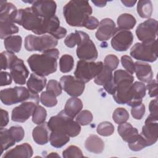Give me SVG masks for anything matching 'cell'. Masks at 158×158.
<instances>
[{
  "label": "cell",
  "mask_w": 158,
  "mask_h": 158,
  "mask_svg": "<svg viewBox=\"0 0 158 158\" xmlns=\"http://www.w3.org/2000/svg\"><path fill=\"white\" fill-rule=\"evenodd\" d=\"M117 29L120 30H129L135 26L136 19L130 14H122L118 16L117 20Z\"/></svg>",
  "instance_id": "f1b7e54d"
},
{
  "label": "cell",
  "mask_w": 158,
  "mask_h": 158,
  "mask_svg": "<svg viewBox=\"0 0 158 158\" xmlns=\"http://www.w3.org/2000/svg\"><path fill=\"white\" fill-rule=\"evenodd\" d=\"M1 102L7 106H10L28 100H33L39 103L40 98L38 94L31 93L23 86H15L1 90Z\"/></svg>",
  "instance_id": "52a82bcc"
},
{
  "label": "cell",
  "mask_w": 158,
  "mask_h": 158,
  "mask_svg": "<svg viewBox=\"0 0 158 158\" xmlns=\"http://www.w3.org/2000/svg\"><path fill=\"white\" fill-rule=\"evenodd\" d=\"M46 157H60V156L58 155L56 152H51V153L49 154Z\"/></svg>",
  "instance_id": "680465c9"
},
{
  "label": "cell",
  "mask_w": 158,
  "mask_h": 158,
  "mask_svg": "<svg viewBox=\"0 0 158 158\" xmlns=\"http://www.w3.org/2000/svg\"><path fill=\"white\" fill-rule=\"evenodd\" d=\"M99 25L98 20L96 17L90 15L85 21L83 27L89 30H94L99 27Z\"/></svg>",
  "instance_id": "f907efd6"
},
{
  "label": "cell",
  "mask_w": 158,
  "mask_h": 158,
  "mask_svg": "<svg viewBox=\"0 0 158 158\" xmlns=\"http://www.w3.org/2000/svg\"><path fill=\"white\" fill-rule=\"evenodd\" d=\"M157 104H158L157 98H156V99L151 101L149 105V110L150 112V114L154 117H158Z\"/></svg>",
  "instance_id": "f5cc1de1"
},
{
  "label": "cell",
  "mask_w": 158,
  "mask_h": 158,
  "mask_svg": "<svg viewBox=\"0 0 158 158\" xmlns=\"http://www.w3.org/2000/svg\"><path fill=\"white\" fill-rule=\"evenodd\" d=\"M133 35L129 30H118L110 41L112 48L117 51H126L132 44Z\"/></svg>",
  "instance_id": "2e32d148"
},
{
  "label": "cell",
  "mask_w": 158,
  "mask_h": 158,
  "mask_svg": "<svg viewBox=\"0 0 158 158\" xmlns=\"http://www.w3.org/2000/svg\"><path fill=\"white\" fill-rule=\"evenodd\" d=\"M51 130L48 123L43 122L35 127L32 131L34 141L40 145H44L48 143L50 138Z\"/></svg>",
  "instance_id": "ffe728a7"
},
{
  "label": "cell",
  "mask_w": 158,
  "mask_h": 158,
  "mask_svg": "<svg viewBox=\"0 0 158 158\" xmlns=\"http://www.w3.org/2000/svg\"><path fill=\"white\" fill-rule=\"evenodd\" d=\"M81 40L77 45V56L80 60L87 61H94L97 59L98 52L96 47L89 35L82 31H80Z\"/></svg>",
  "instance_id": "8fae6325"
},
{
  "label": "cell",
  "mask_w": 158,
  "mask_h": 158,
  "mask_svg": "<svg viewBox=\"0 0 158 158\" xmlns=\"http://www.w3.org/2000/svg\"><path fill=\"white\" fill-rule=\"evenodd\" d=\"M145 106L141 103L138 106L132 107L131 109V114L132 117L136 120H141L145 114Z\"/></svg>",
  "instance_id": "c3c4849f"
},
{
  "label": "cell",
  "mask_w": 158,
  "mask_h": 158,
  "mask_svg": "<svg viewBox=\"0 0 158 158\" xmlns=\"http://www.w3.org/2000/svg\"><path fill=\"white\" fill-rule=\"evenodd\" d=\"M103 67L104 64L101 61L94 62L80 60L77 62L74 75L78 80L85 83L94 78L101 72Z\"/></svg>",
  "instance_id": "30bf717a"
},
{
  "label": "cell",
  "mask_w": 158,
  "mask_h": 158,
  "mask_svg": "<svg viewBox=\"0 0 158 158\" xmlns=\"http://www.w3.org/2000/svg\"><path fill=\"white\" fill-rule=\"evenodd\" d=\"M117 131L122 139L128 144L135 141L139 136L138 130L127 122L119 124Z\"/></svg>",
  "instance_id": "44dd1931"
},
{
  "label": "cell",
  "mask_w": 158,
  "mask_h": 158,
  "mask_svg": "<svg viewBox=\"0 0 158 158\" xmlns=\"http://www.w3.org/2000/svg\"><path fill=\"white\" fill-rule=\"evenodd\" d=\"M14 23L38 35L46 33L50 35L59 25V20L56 17L50 19L43 18L36 12L32 7L18 9Z\"/></svg>",
  "instance_id": "6da1fadb"
},
{
  "label": "cell",
  "mask_w": 158,
  "mask_h": 158,
  "mask_svg": "<svg viewBox=\"0 0 158 158\" xmlns=\"http://www.w3.org/2000/svg\"><path fill=\"white\" fill-rule=\"evenodd\" d=\"M10 74L16 84L23 85L26 83V79L29 75V71L23 61L17 58L9 68Z\"/></svg>",
  "instance_id": "ac0fdd59"
},
{
  "label": "cell",
  "mask_w": 158,
  "mask_h": 158,
  "mask_svg": "<svg viewBox=\"0 0 158 158\" xmlns=\"http://www.w3.org/2000/svg\"><path fill=\"white\" fill-rule=\"evenodd\" d=\"M81 40L80 31L76 30L75 33H70L64 40V44L66 46L70 48H74L78 45Z\"/></svg>",
  "instance_id": "ab89813d"
},
{
  "label": "cell",
  "mask_w": 158,
  "mask_h": 158,
  "mask_svg": "<svg viewBox=\"0 0 158 158\" xmlns=\"http://www.w3.org/2000/svg\"><path fill=\"white\" fill-rule=\"evenodd\" d=\"M128 145L130 149L133 151H139L148 146L145 139L141 134L135 141L128 144Z\"/></svg>",
  "instance_id": "f6af8a7d"
},
{
  "label": "cell",
  "mask_w": 158,
  "mask_h": 158,
  "mask_svg": "<svg viewBox=\"0 0 158 158\" xmlns=\"http://www.w3.org/2000/svg\"><path fill=\"white\" fill-rule=\"evenodd\" d=\"M83 108V103L81 99L77 97L69 98L64 106L65 114L72 118H74Z\"/></svg>",
  "instance_id": "484cf974"
},
{
  "label": "cell",
  "mask_w": 158,
  "mask_h": 158,
  "mask_svg": "<svg viewBox=\"0 0 158 158\" xmlns=\"http://www.w3.org/2000/svg\"><path fill=\"white\" fill-rule=\"evenodd\" d=\"M117 30L115 22L111 19L105 18L99 22L95 36L99 41H107L112 38Z\"/></svg>",
  "instance_id": "e0dca14e"
},
{
  "label": "cell",
  "mask_w": 158,
  "mask_h": 158,
  "mask_svg": "<svg viewBox=\"0 0 158 158\" xmlns=\"http://www.w3.org/2000/svg\"><path fill=\"white\" fill-rule=\"evenodd\" d=\"M22 38L19 35H12L4 40V47L7 51L11 53L19 52L22 47Z\"/></svg>",
  "instance_id": "83f0119b"
},
{
  "label": "cell",
  "mask_w": 158,
  "mask_h": 158,
  "mask_svg": "<svg viewBox=\"0 0 158 158\" xmlns=\"http://www.w3.org/2000/svg\"><path fill=\"white\" fill-rule=\"evenodd\" d=\"M122 3L127 7H133L135 3L136 2V1H128V0H123V1H121Z\"/></svg>",
  "instance_id": "6f0895ef"
},
{
  "label": "cell",
  "mask_w": 158,
  "mask_h": 158,
  "mask_svg": "<svg viewBox=\"0 0 158 158\" xmlns=\"http://www.w3.org/2000/svg\"><path fill=\"white\" fill-rule=\"evenodd\" d=\"M148 90V94L151 98H157V81L156 80H151L146 86Z\"/></svg>",
  "instance_id": "681fc988"
},
{
  "label": "cell",
  "mask_w": 158,
  "mask_h": 158,
  "mask_svg": "<svg viewBox=\"0 0 158 158\" xmlns=\"http://www.w3.org/2000/svg\"><path fill=\"white\" fill-rule=\"evenodd\" d=\"M67 30L62 27H60L52 35L53 37H54L57 40H59L61 38H63L64 36H65V35H67Z\"/></svg>",
  "instance_id": "11a10c76"
},
{
  "label": "cell",
  "mask_w": 158,
  "mask_h": 158,
  "mask_svg": "<svg viewBox=\"0 0 158 158\" xmlns=\"http://www.w3.org/2000/svg\"><path fill=\"white\" fill-rule=\"evenodd\" d=\"M38 103L33 100H28L22 102L19 106L14 107L12 110L11 119L14 122L23 123L31 115Z\"/></svg>",
  "instance_id": "5bb4252c"
},
{
  "label": "cell",
  "mask_w": 158,
  "mask_h": 158,
  "mask_svg": "<svg viewBox=\"0 0 158 158\" xmlns=\"http://www.w3.org/2000/svg\"><path fill=\"white\" fill-rule=\"evenodd\" d=\"M46 85V78L45 77L38 75L34 73H31L27 81V86L28 90L35 94L41 92Z\"/></svg>",
  "instance_id": "d4e9b609"
},
{
  "label": "cell",
  "mask_w": 158,
  "mask_h": 158,
  "mask_svg": "<svg viewBox=\"0 0 158 158\" xmlns=\"http://www.w3.org/2000/svg\"><path fill=\"white\" fill-rule=\"evenodd\" d=\"M0 136L1 144V155L4 150H7L11 146H14L16 141L11 136L9 131V129H6L5 128H1Z\"/></svg>",
  "instance_id": "d6a6232c"
},
{
  "label": "cell",
  "mask_w": 158,
  "mask_h": 158,
  "mask_svg": "<svg viewBox=\"0 0 158 158\" xmlns=\"http://www.w3.org/2000/svg\"><path fill=\"white\" fill-rule=\"evenodd\" d=\"M96 6L99 7H104L106 4H107V1H100V0H94L91 1Z\"/></svg>",
  "instance_id": "9f6ffc18"
},
{
  "label": "cell",
  "mask_w": 158,
  "mask_h": 158,
  "mask_svg": "<svg viewBox=\"0 0 158 158\" xmlns=\"http://www.w3.org/2000/svg\"><path fill=\"white\" fill-rule=\"evenodd\" d=\"M93 114L88 110H83L80 111L76 117V122L80 125H87L93 121Z\"/></svg>",
  "instance_id": "60d3db41"
},
{
  "label": "cell",
  "mask_w": 158,
  "mask_h": 158,
  "mask_svg": "<svg viewBox=\"0 0 158 158\" xmlns=\"http://www.w3.org/2000/svg\"><path fill=\"white\" fill-rule=\"evenodd\" d=\"M58 44V41L51 35L36 36L29 35L25 38L24 46L28 51H37L44 52L55 48Z\"/></svg>",
  "instance_id": "ba28073f"
},
{
  "label": "cell",
  "mask_w": 158,
  "mask_h": 158,
  "mask_svg": "<svg viewBox=\"0 0 158 158\" xmlns=\"http://www.w3.org/2000/svg\"><path fill=\"white\" fill-rule=\"evenodd\" d=\"M70 141V136L66 134L58 131H51L49 141L54 148H60L66 144Z\"/></svg>",
  "instance_id": "f546056e"
},
{
  "label": "cell",
  "mask_w": 158,
  "mask_h": 158,
  "mask_svg": "<svg viewBox=\"0 0 158 158\" xmlns=\"http://www.w3.org/2000/svg\"><path fill=\"white\" fill-rule=\"evenodd\" d=\"M9 131L16 143L21 141L24 138L25 131L23 128L20 126L11 127L9 128Z\"/></svg>",
  "instance_id": "7bdbcfd3"
},
{
  "label": "cell",
  "mask_w": 158,
  "mask_h": 158,
  "mask_svg": "<svg viewBox=\"0 0 158 158\" xmlns=\"http://www.w3.org/2000/svg\"><path fill=\"white\" fill-rule=\"evenodd\" d=\"M46 91L53 93L56 96H58L62 93V88L60 82L56 80H50L47 84Z\"/></svg>",
  "instance_id": "ee69618b"
},
{
  "label": "cell",
  "mask_w": 158,
  "mask_h": 158,
  "mask_svg": "<svg viewBox=\"0 0 158 158\" xmlns=\"http://www.w3.org/2000/svg\"><path fill=\"white\" fill-rule=\"evenodd\" d=\"M135 32L137 38L141 42H148L156 40L157 21L154 19H148L138 25Z\"/></svg>",
  "instance_id": "7c38bea8"
},
{
  "label": "cell",
  "mask_w": 158,
  "mask_h": 158,
  "mask_svg": "<svg viewBox=\"0 0 158 158\" xmlns=\"http://www.w3.org/2000/svg\"><path fill=\"white\" fill-rule=\"evenodd\" d=\"M85 147L90 152L100 154L104 151V143L98 136L90 135L85 141Z\"/></svg>",
  "instance_id": "4316f807"
},
{
  "label": "cell",
  "mask_w": 158,
  "mask_h": 158,
  "mask_svg": "<svg viewBox=\"0 0 158 158\" xmlns=\"http://www.w3.org/2000/svg\"><path fill=\"white\" fill-rule=\"evenodd\" d=\"M158 117L149 114L145 120L140 133L145 139L148 146L155 144L158 138Z\"/></svg>",
  "instance_id": "4fadbf2b"
},
{
  "label": "cell",
  "mask_w": 158,
  "mask_h": 158,
  "mask_svg": "<svg viewBox=\"0 0 158 158\" xmlns=\"http://www.w3.org/2000/svg\"><path fill=\"white\" fill-rule=\"evenodd\" d=\"M74 66V59L69 54H64L59 59L60 71L62 73H68L70 72Z\"/></svg>",
  "instance_id": "836d02e7"
},
{
  "label": "cell",
  "mask_w": 158,
  "mask_h": 158,
  "mask_svg": "<svg viewBox=\"0 0 158 158\" xmlns=\"http://www.w3.org/2000/svg\"><path fill=\"white\" fill-rule=\"evenodd\" d=\"M59 55V50L54 48L43 52L41 54H35L30 56L27 59V62L34 73L45 77L57 70V60Z\"/></svg>",
  "instance_id": "7a4b0ae2"
},
{
  "label": "cell",
  "mask_w": 158,
  "mask_h": 158,
  "mask_svg": "<svg viewBox=\"0 0 158 158\" xmlns=\"http://www.w3.org/2000/svg\"><path fill=\"white\" fill-rule=\"evenodd\" d=\"M119 64V60L118 57L114 54H109L106 56L104 59V65L110 69L112 71L116 69Z\"/></svg>",
  "instance_id": "7dc6e473"
},
{
  "label": "cell",
  "mask_w": 158,
  "mask_h": 158,
  "mask_svg": "<svg viewBox=\"0 0 158 158\" xmlns=\"http://www.w3.org/2000/svg\"><path fill=\"white\" fill-rule=\"evenodd\" d=\"M33 151L30 144L27 143L16 146L14 148L7 151L2 158L25 157L29 158L33 156Z\"/></svg>",
  "instance_id": "603a6c76"
},
{
  "label": "cell",
  "mask_w": 158,
  "mask_h": 158,
  "mask_svg": "<svg viewBox=\"0 0 158 158\" xmlns=\"http://www.w3.org/2000/svg\"><path fill=\"white\" fill-rule=\"evenodd\" d=\"M1 128H4L7 125L9 118L8 112L3 109H1Z\"/></svg>",
  "instance_id": "db71d44e"
},
{
  "label": "cell",
  "mask_w": 158,
  "mask_h": 158,
  "mask_svg": "<svg viewBox=\"0 0 158 158\" xmlns=\"http://www.w3.org/2000/svg\"><path fill=\"white\" fill-rule=\"evenodd\" d=\"M27 2L31 3V7L43 18L50 19L55 16L57 4L54 1H33Z\"/></svg>",
  "instance_id": "d6986e66"
},
{
  "label": "cell",
  "mask_w": 158,
  "mask_h": 158,
  "mask_svg": "<svg viewBox=\"0 0 158 158\" xmlns=\"http://www.w3.org/2000/svg\"><path fill=\"white\" fill-rule=\"evenodd\" d=\"M56 97L53 93L45 91L42 92L40 95V101L43 105L48 107H52L55 106L57 103Z\"/></svg>",
  "instance_id": "8d00e7d4"
},
{
  "label": "cell",
  "mask_w": 158,
  "mask_h": 158,
  "mask_svg": "<svg viewBox=\"0 0 158 158\" xmlns=\"http://www.w3.org/2000/svg\"><path fill=\"white\" fill-rule=\"evenodd\" d=\"M137 12L143 19H149L152 15L153 7L149 0L139 1L137 3Z\"/></svg>",
  "instance_id": "4dcf8cb0"
},
{
  "label": "cell",
  "mask_w": 158,
  "mask_h": 158,
  "mask_svg": "<svg viewBox=\"0 0 158 158\" xmlns=\"http://www.w3.org/2000/svg\"><path fill=\"white\" fill-rule=\"evenodd\" d=\"M113 76L116 85L115 93L112 95L114 101L120 104H128L131 99L134 77L123 70H115Z\"/></svg>",
  "instance_id": "277c9868"
},
{
  "label": "cell",
  "mask_w": 158,
  "mask_h": 158,
  "mask_svg": "<svg viewBox=\"0 0 158 158\" xmlns=\"http://www.w3.org/2000/svg\"><path fill=\"white\" fill-rule=\"evenodd\" d=\"M47 117V112L46 109L39 105L35 108L32 114V122L37 125L41 124L45 122Z\"/></svg>",
  "instance_id": "d590c367"
},
{
  "label": "cell",
  "mask_w": 158,
  "mask_h": 158,
  "mask_svg": "<svg viewBox=\"0 0 158 158\" xmlns=\"http://www.w3.org/2000/svg\"><path fill=\"white\" fill-rule=\"evenodd\" d=\"M62 156L65 158L83 157V155L82 151L78 147L71 145L62 152Z\"/></svg>",
  "instance_id": "b9f144b4"
},
{
  "label": "cell",
  "mask_w": 158,
  "mask_h": 158,
  "mask_svg": "<svg viewBox=\"0 0 158 158\" xmlns=\"http://www.w3.org/2000/svg\"><path fill=\"white\" fill-rule=\"evenodd\" d=\"M135 72L138 79L143 83L149 82L153 77L151 66L144 62H135Z\"/></svg>",
  "instance_id": "cb8c5ba5"
},
{
  "label": "cell",
  "mask_w": 158,
  "mask_h": 158,
  "mask_svg": "<svg viewBox=\"0 0 158 158\" xmlns=\"http://www.w3.org/2000/svg\"><path fill=\"white\" fill-rule=\"evenodd\" d=\"M114 79V76L112 74V71L104 65L101 72L94 78V83L100 86H104Z\"/></svg>",
  "instance_id": "1f68e13d"
},
{
  "label": "cell",
  "mask_w": 158,
  "mask_h": 158,
  "mask_svg": "<svg viewBox=\"0 0 158 158\" xmlns=\"http://www.w3.org/2000/svg\"><path fill=\"white\" fill-rule=\"evenodd\" d=\"M60 83L62 89L72 97L81 95L85 88L84 83L78 80L72 75H64L60 79Z\"/></svg>",
  "instance_id": "9a60e30c"
},
{
  "label": "cell",
  "mask_w": 158,
  "mask_h": 158,
  "mask_svg": "<svg viewBox=\"0 0 158 158\" xmlns=\"http://www.w3.org/2000/svg\"><path fill=\"white\" fill-rule=\"evenodd\" d=\"M48 127L51 131H55L69 135L70 137H75L78 135L81 131L80 125L73 118L67 115L64 110L57 115L51 117L48 122Z\"/></svg>",
  "instance_id": "8992f818"
},
{
  "label": "cell",
  "mask_w": 158,
  "mask_h": 158,
  "mask_svg": "<svg viewBox=\"0 0 158 158\" xmlns=\"http://www.w3.org/2000/svg\"><path fill=\"white\" fill-rule=\"evenodd\" d=\"M17 10L12 3L6 1H1L0 36L1 39H5L19 32V28L14 23Z\"/></svg>",
  "instance_id": "5b68a950"
},
{
  "label": "cell",
  "mask_w": 158,
  "mask_h": 158,
  "mask_svg": "<svg viewBox=\"0 0 158 158\" xmlns=\"http://www.w3.org/2000/svg\"><path fill=\"white\" fill-rule=\"evenodd\" d=\"M93 9L87 1H70L63 7V14L68 25L83 27Z\"/></svg>",
  "instance_id": "3957f363"
},
{
  "label": "cell",
  "mask_w": 158,
  "mask_h": 158,
  "mask_svg": "<svg viewBox=\"0 0 158 158\" xmlns=\"http://www.w3.org/2000/svg\"><path fill=\"white\" fill-rule=\"evenodd\" d=\"M96 131L99 135L102 136H109L114 133V126L109 122H102L98 125Z\"/></svg>",
  "instance_id": "f35d334b"
},
{
  "label": "cell",
  "mask_w": 158,
  "mask_h": 158,
  "mask_svg": "<svg viewBox=\"0 0 158 158\" xmlns=\"http://www.w3.org/2000/svg\"><path fill=\"white\" fill-rule=\"evenodd\" d=\"M0 79H1V86H4L6 85H9L11 84L12 78L10 74H9L7 72L1 71L0 74Z\"/></svg>",
  "instance_id": "816d5d0a"
},
{
  "label": "cell",
  "mask_w": 158,
  "mask_h": 158,
  "mask_svg": "<svg viewBox=\"0 0 158 158\" xmlns=\"http://www.w3.org/2000/svg\"><path fill=\"white\" fill-rule=\"evenodd\" d=\"M130 56L134 59L143 61L154 62L157 59V40L136 43L130 49Z\"/></svg>",
  "instance_id": "9c48e42d"
},
{
  "label": "cell",
  "mask_w": 158,
  "mask_h": 158,
  "mask_svg": "<svg viewBox=\"0 0 158 158\" xmlns=\"http://www.w3.org/2000/svg\"><path fill=\"white\" fill-rule=\"evenodd\" d=\"M17 57L14 54L8 51H3L0 54V64L1 70L9 69L10 67Z\"/></svg>",
  "instance_id": "e575fe53"
},
{
  "label": "cell",
  "mask_w": 158,
  "mask_h": 158,
  "mask_svg": "<svg viewBox=\"0 0 158 158\" xmlns=\"http://www.w3.org/2000/svg\"><path fill=\"white\" fill-rule=\"evenodd\" d=\"M146 88L143 82L135 81L131 85V99L127 104L131 107H135L142 103L143 98L146 95Z\"/></svg>",
  "instance_id": "7402d4cb"
},
{
  "label": "cell",
  "mask_w": 158,
  "mask_h": 158,
  "mask_svg": "<svg viewBox=\"0 0 158 158\" xmlns=\"http://www.w3.org/2000/svg\"><path fill=\"white\" fill-rule=\"evenodd\" d=\"M129 114L123 107H118L115 109L112 114V119L117 124H121L126 122L129 119Z\"/></svg>",
  "instance_id": "74e56055"
},
{
  "label": "cell",
  "mask_w": 158,
  "mask_h": 158,
  "mask_svg": "<svg viewBox=\"0 0 158 158\" xmlns=\"http://www.w3.org/2000/svg\"><path fill=\"white\" fill-rule=\"evenodd\" d=\"M120 59L122 65L126 71L131 75L135 73V62L132 59L128 56L124 55L121 57Z\"/></svg>",
  "instance_id": "bcb514c9"
}]
</instances>
